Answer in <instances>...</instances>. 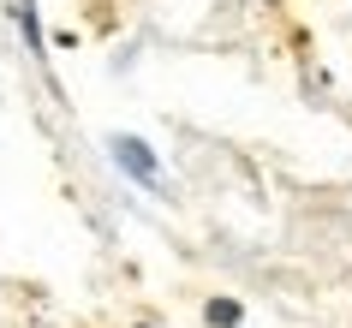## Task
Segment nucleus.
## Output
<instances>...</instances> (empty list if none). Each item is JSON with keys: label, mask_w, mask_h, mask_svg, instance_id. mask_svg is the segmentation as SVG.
Returning <instances> with one entry per match:
<instances>
[{"label": "nucleus", "mask_w": 352, "mask_h": 328, "mask_svg": "<svg viewBox=\"0 0 352 328\" xmlns=\"http://www.w3.org/2000/svg\"><path fill=\"white\" fill-rule=\"evenodd\" d=\"M209 316H215V322H233V316H239V305H233V298H221V305H209Z\"/></svg>", "instance_id": "nucleus-2"}, {"label": "nucleus", "mask_w": 352, "mask_h": 328, "mask_svg": "<svg viewBox=\"0 0 352 328\" xmlns=\"http://www.w3.org/2000/svg\"><path fill=\"white\" fill-rule=\"evenodd\" d=\"M108 149H113V162L126 167L138 185H155V149H149V144H138V138H113Z\"/></svg>", "instance_id": "nucleus-1"}]
</instances>
